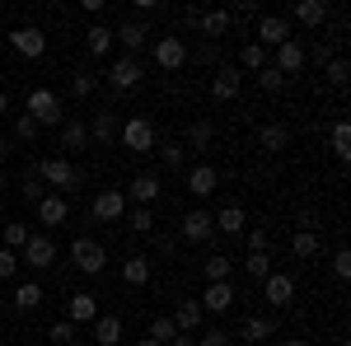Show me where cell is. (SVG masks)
I'll return each mask as SVG.
<instances>
[{"instance_id": "obj_13", "label": "cell", "mask_w": 351, "mask_h": 346, "mask_svg": "<svg viewBox=\"0 0 351 346\" xmlns=\"http://www.w3.org/2000/svg\"><path fill=\"white\" fill-rule=\"evenodd\" d=\"M160 178H155V173H136L132 178V187H127V192H122V197H127V201H132V206H155V201H160Z\"/></svg>"}, {"instance_id": "obj_36", "label": "cell", "mask_w": 351, "mask_h": 346, "mask_svg": "<svg viewBox=\"0 0 351 346\" xmlns=\"http://www.w3.org/2000/svg\"><path fill=\"white\" fill-rule=\"evenodd\" d=\"M239 66H243V71H253V75H258V71L267 66V52H263L258 42H243V47H239Z\"/></svg>"}, {"instance_id": "obj_46", "label": "cell", "mask_w": 351, "mask_h": 346, "mask_svg": "<svg viewBox=\"0 0 351 346\" xmlns=\"http://www.w3.org/2000/svg\"><path fill=\"white\" fill-rule=\"evenodd\" d=\"M132 225H136V234H150V230H155V215H150V206H132Z\"/></svg>"}, {"instance_id": "obj_56", "label": "cell", "mask_w": 351, "mask_h": 346, "mask_svg": "<svg viewBox=\"0 0 351 346\" xmlns=\"http://www.w3.org/2000/svg\"><path fill=\"white\" fill-rule=\"evenodd\" d=\"M5 155H10V140H5V136H0V164H5Z\"/></svg>"}, {"instance_id": "obj_60", "label": "cell", "mask_w": 351, "mask_h": 346, "mask_svg": "<svg viewBox=\"0 0 351 346\" xmlns=\"http://www.w3.org/2000/svg\"><path fill=\"white\" fill-rule=\"evenodd\" d=\"M136 346H160V342H150V337H141V342H136Z\"/></svg>"}, {"instance_id": "obj_31", "label": "cell", "mask_w": 351, "mask_h": 346, "mask_svg": "<svg viewBox=\"0 0 351 346\" xmlns=\"http://www.w3.org/2000/svg\"><path fill=\"white\" fill-rule=\"evenodd\" d=\"M230 271H234V262H230L225 253H211V258L202 262V276H206V286H211V281H230Z\"/></svg>"}, {"instance_id": "obj_22", "label": "cell", "mask_w": 351, "mask_h": 346, "mask_svg": "<svg viewBox=\"0 0 351 346\" xmlns=\"http://www.w3.org/2000/svg\"><path fill=\"white\" fill-rule=\"evenodd\" d=\"M94 342L99 346H122V319H117V314H99V319H94Z\"/></svg>"}, {"instance_id": "obj_52", "label": "cell", "mask_w": 351, "mask_h": 346, "mask_svg": "<svg viewBox=\"0 0 351 346\" xmlns=\"http://www.w3.org/2000/svg\"><path fill=\"white\" fill-rule=\"evenodd\" d=\"M230 342V332H220V328H211L206 337H197V346H225Z\"/></svg>"}, {"instance_id": "obj_1", "label": "cell", "mask_w": 351, "mask_h": 346, "mask_svg": "<svg viewBox=\"0 0 351 346\" xmlns=\"http://www.w3.org/2000/svg\"><path fill=\"white\" fill-rule=\"evenodd\" d=\"M33 169H38V178H43V183H47V187H56L61 197H66L71 187L80 183V173H75V164H66V160H61V155H47V160H38V164H33Z\"/></svg>"}, {"instance_id": "obj_6", "label": "cell", "mask_w": 351, "mask_h": 346, "mask_svg": "<svg viewBox=\"0 0 351 346\" xmlns=\"http://www.w3.org/2000/svg\"><path fill=\"white\" fill-rule=\"evenodd\" d=\"M253 42H258L263 52H276L281 42H291V24H286L281 14H258V33H253Z\"/></svg>"}, {"instance_id": "obj_47", "label": "cell", "mask_w": 351, "mask_h": 346, "mask_svg": "<svg viewBox=\"0 0 351 346\" xmlns=\"http://www.w3.org/2000/svg\"><path fill=\"white\" fill-rule=\"evenodd\" d=\"M43 197H47V192H43V178H38V169H33V173L24 178V201H33V206H38Z\"/></svg>"}, {"instance_id": "obj_19", "label": "cell", "mask_w": 351, "mask_h": 346, "mask_svg": "<svg viewBox=\"0 0 351 346\" xmlns=\"http://www.w3.org/2000/svg\"><path fill=\"white\" fill-rule=\"evenodd\" d=\"M183 239H188V243H211V239H216L211 211H188V215H183Z\"/></svg>"}, {"instance_id": "obj_32", "label": "cell", "mask_w": 351, "mask_h": 346, "mask_svg": "<svg viewBox=\"0 0 351 346\" xmlns=\"http://www.w3.org/2000/svg\"><path fill=\"white\" fill-rule=\"evenodd\" d=\"M295 19H300V24H309V28H319L328 19V5H324V0H300V5H295Z\"/></svg>"}, {"instance_id": "obj_9", "label": "cell", "mask_w": 351, "mask_h": 346, "mask_svg": "<svg viewBox=\"0 0 351 346\" xmlns=\"http://www.w3.org/2000/svg\"><path fill=\"white\" fill-rule=\"evenodd\" d=\"M155 66H160V71H183V66H188V42L173 38V33L160 38V42H155Z\"/></svg>"}, {"instance_id": "obj_21", "label": "cell", "mask_w": 351, "mask_h": 346, "mask_svg": "<svg viewBox=\"0 0 351 346\" xmlns=\"http://www.w3.org/2000/svg\"><path fill=\"white\" fill-rule=\"evenodd\" d=\"M220 187V173L211 169V164H192V173H188V192L192 197H211Z\"/></svg>"}, {"instance_id": "obj_55", "label": "cell", "mask_w": 351, "mask_h": 346, "mask_svg": "<svg viewBox=\"0 0 351 346\" xmlns=\"http://www.w3.org/2000/svg\"><path fill=\"white\" fill-rule=\"evenodd\" d=\"M169 346H197V342H192L188 332H178V337H173V342H169Z\"/></svg>"}, {"instance_id": "obj_12", "label": "cell", "mask_w": 351, "mask_h": 346, "mask_svg": "<svg viewBox=\"0 0 351 346\" xmlns=\"http://www.w3.org/2000/svg\"><path fill=\"white\" fill-rule=\"evenodd\" d=\"M239 84H243V75L234 66H216V75H211V99H216V103H234V99H239Z\"/></svg>"}, {"instance_id": "obj_54", "label": "cell", "mask_w": 351, "mask_h": 346, "mask_svg": "<svg viewBox=\"0 0 351 346\" xmlns=\"http://www.w3.org/2000/svg\"><path fill=\"white\" fill-rule=\"evenodd\" d=\"M80 10L89 14V19H99V14H104V0H80Z\"/></svg>"}, {"instance_id": "obj_18", "label": "cell", "mask_w": 351, "mask_h": 346, "mask_svg": "<svg viewBox=\"0 0 351 346\" xmlns=\"http://www.w3.org/2000/svg\"><path fill=\"white\" fill-rule=\"evenodd\" d=\"M211 225H216V234H225V239H234V234H243L248 230V215H243V206H220L216 215H211Z\"/></svg>"}, {"instance_id": "obj_41", "label": "cell", "mask_w": 351, "mask_h": 346, "mask_svg": "<svg viewBox=\"0 0 351 346\" xmlns=\"http://www.w3.org/2000/svg\"><path fill=\"white\" fill-rule=\"evenodd\" d=\"M173 337H178V328H173V319H155V323H150V342L169 346Z\"/></svg>"}, {"instance_id": "obj_43", "label": "cell", "mask_w": 351, "mask_h": 346, "mask_svg": "<svg viewBox=\"0 0 351 346\" xmlns=\"http://www.w3.org/2000/svg\"><path fill=\"white\" fill-rule=\"evenodd\" d=\"M14 136H19V140L28 145V140H38V136H43V127H38L28 112H19V122H14Z\"/></svg>"}, {"instance_id": "obj_35", "label": "cell", "mask_w": 351, "mask_h": 346, "mask_svg": "<svg viewBox=\"0 0 351 346\" xmlns=\"http://www.w3.org/2000/svg\"><path fill=\"white\" fill-rule=\"evenodd\" d=\"M267 337H271V319H263V314L243 319V342H267Z\"/></svg>"}, {"instance_id": "obj_5", "label": "cell", "mask_w": 351, "mask_h": 346, "mask_svg": "<svg viewBox=\"0 0 351 346\" xmlns=\"http://www.w3.org/2000/svg\"><path fill=\"white\" fill-rule=\"evenodd\" d=\"M71 262L80 267L84 276H99V271L108 267V248H104L99 239H75L71 243Z\"/></svg>"}, {"instance_id": "obj_4", "label": "cell", "mask_w": 351, "mask_h": 346, "mask_svg": "<svg viewBox=\"0 0 351 346\" xmlns=\"http://www.w3.org/2000/svg\"><path fill=\"white\" fill-rule=\"evenodd\" d=\"M5 38H10V47L24 56V61H38V56L47 52V33H43L38 24H19V28H10Z\"/></svg>"}, {"instance_id": "obj_24", "label": "cell", "mask_w": 351, "mask_h": 346, "mask_svg": "<svg viewBox=\"0 0 351 346\" xmlns=\"http://www.w3.org/2000/svg\"><path fill=\"white\" fill-rule=\"evenodd\" d=\"M84 47H89V56H108L112 52V28L104 19H94L89 33H84Z\"/></svg>"}, {"instance_id": "obj_28", "label": "cell", "mask_w": 351, "mask_h": 346, "mask_svg": "<svg viewBox=\"0 0 351 346\" xmlns=\"http://www.w3.org/2000/svg\"><path fill=\"white\" fill-rule=\"evenodd\" d=\"M202 319H206V314H202V304H197V299H183V304H178V314H173V328H178V332H197Z\"/></svg>"}, {"instance_id": "obj_39", "label": "cell", "mask_w": 351, "mask_h": 346, "mask_svg": "<svg viewBox=\"0 0 351 346\" xmlns=\"http://www.w3.org/2000/svg\"><path fill=\"white\" fill-rule=\"evenodd\" d=\"M243 271H248L253 281H267V276H271V258H267V253H248V262H243Z\"/></svg>"}, {"instance_id": "obj_58", "label": "cell", "mask_w": 351, "mask_h": 346, "mask_svg": "<svg viewBox=\"0 0 351 346\" xmlns=\"http://www.w3.org/2000/svg\"><path fill=\"white\" fill-rule=\"evenodd\" d=\"M5 187H10V178H5V169H0V192H5Z\"/></svg>"}, {"instance_id": "obj_26", "label": "cell", "mask_w": 351, "mask_h": 346, "mask_svg": "<svg viewBox=\"0 0 351 346\" xmlns=\"http://www.w3.org/2000/svg\"><path fill=\"white\" fill-rule=\"evenodd\" d=\"M197 28H202L206 38H225V33H230V10H206V14H197Z\"/></svg>"}, {"instance_id": "obj_53", "label": "cell", "mask_w": 351, "mask_h": 346, "mask_svg": "<svg viewBox=\"0 0 351 346\" xmlns=\"http://www.w3.org/2000/svg\"><path fill=\"white\" fill-rule=\"evenodd\" d=\"M234 14H243V19H248V14H258V0H239V5L230 10V19H234Z\"/></svg>"}, {"instance_id": "obj_37", "label": "cell", "mask_w": 351, "mask_h": 346, "mask_svg": "<svg viewBox=\"0 0 351 346\" xmlns=\"http://www.w3.org/2000/svg\"><path fill=\"white\" fill-rule=\"evenodd\" d=\"M319 248H324V243H319V234H314V230H300L295 239H291V253H295V258H314Z\"/></svg>"}, {"instance_id": "obj_16", "label": "cell", "mask_w": 351, "mask_h": 346, "mask_svg": "<svg viewBox=\"0 0 351 346\" xmlns=\"http://www.w3.org/2000/svg\"><path fill=\"white\" fill-rule=\"evenodd\" d=\"M267 66H271V71H281V75L291 80V75H295L300 66H304V47H300L295 38H291V42H281V47L271 52V61H267Z\"/></svg>"}, {"instance_id": "obj_34", "label": "cell", "mask_w": 351, "mask_h": 346, "mask_svg": "<svg viewBox=\"0 0 351 346\" xmlns=\"http://www.w3.org/2000/svg\"><path fill=\"white\" fill-rule=\"evenodd\" d=\"M89 136H94L99 145H108V140H117V117H112V112H99V117L89 122Z\"/></svg>"}, {"instance_id": "obj_11", "label": "cell", "mask_w": 351, "mask_h": 346, "mask_svg": "<svg viewBox=\"0 0 351 346\" xmlns=\"http://www.w3.org/2000/svg\"><path fill=\"white\" fill-rule=\"evenodd\" d=\"M145 38H150V28L141 24V19H127V24L112 28V42L122 47V56H136L141 47H145Z\"/></svg>"}, {"instance_id": "obj_42", "label": "cell", "mask_w": 351, "mask_h": 346, "mask_svg": "<svg viewBox=\"0 0 351 346\" xmlns=\"http://www.w3.org/2000/svg\"><path fill=\"white\" fill-rule=\"evenodd\" d=\"M258 84H263L267 94H281V89H286V75H281V71H271V66H263V71H258Z\"/></svg>"}, {"instance_id": "obj_29", "label": "cell", "mask_w": 351, "mask_h": 346, "mask_svg": "<svg viewBox=\"0 0 351 346\" xmlns=\"http://www.w3.org/2000/svg\"><path fill=\"white\" fill-rule=\"evenodd\" d=\"M84 140H89V127H84L80 117L61 122V145H66V150H84Z\"/></svg>"}, {"instance_id": "obj_23", "label": "cell", "mask_w": 351, "mask_h": 346, "mask_svg": "<svg viewBox=\"0 0 351 346\" xmlns=\"http://www.w3.org/2000/svg\"><path fill=\"white\" fill-rule=\"evenodd\" d=\"M150 276H155V267H150V258H127V262H122V281H127L132 291H141V286H150Z\"/></svg>"}, {"instance_id": "obj_14", "label": "cell", "mask_w": 351, "mask_h": 346, "mask_svg": "<svg viewBox=\"0 0 351 346\" xmlns=\"http://www.w3.org/2000/svg\"><path fill=\"white\" fill-rule=\"evenodd\" d=\"M66 220H71V201H66L61 192H47V197L38 201V225L56 230V225H66Z\"/></svg>"}, {"instance_id": "obj_50", "label": "cell", "mask_w": 351, "mask_h": 346, "mask_svg": "<svg viewBox=\"0 0 351 346\" xmlns=\"http://www.w3.org/2000/svg\"><path fill=\"white\" fill-rule=\"evenodd\" d=\"M19 271V253H10V248H0V281H10Z\"/></svg>"}, {"instance_id": "obj_2", "label": "cell", "mask_w": 351, "mask_h": 346, "mask_svg": "<svg viewBox=\"0 0 351 346\" xmlns=\"http://www.w3.org/2000/svg\"><path fill=\"white\" fill-rule=\"evenodd\" d=\"M24 112L38 127H61V99H56L52 89H33L24 99Z\"/></svg>"}, {"instance_id": "obj_44", "label": "cell", "mask_w": 351, "mask_h": 346, "mask_svg": "<svg viewBox=\"0 0 351 346\" xmlns=\"http://www.w3.org/2000/svg\"><path fill=\"white\" fill-rule=\"evenodd\" d=\"M94 75H84V71H75V75H71V94H75V99H89V94H94Z\"/></svg>"}, {"instance_id": "obj_27", "label": "cell", "mask_w": 351, "mask_h": 346, "mask_svg": "<svg viewBox=\"0 0 351 346\" xmlns=\"http://www.w3.org/2000/svg\"><path fill=\"white\" fill-rule=\"evenodd\" d=\"M19 314H33L38 304H43V286L38 281H19V291H14V299H10Z\"/></svg>"}, {"instance_id": "obj_51", "label": "cell", "mask_w": 351, "mask_h": 346, "mask_svg": "<svg viewBox=\"0 0 351 346\" xmlns=\"http://www.w3.org/2000/svg\"><path fill=\"white\" fill-rule=\"evenodd\" d=\"M248 234V253H267V230H243Z\"/></svg>"}, {"instance_id": "obj_49", "label": "cell", "mask_w": 351, "mask_h": 346, "mask_svg": "<svg viewBox=\"0 0 351 346\" xmlns=\"http://www.w3.org/2000/svg\"><path fill=\"white\" fill-rule=\"evenodd\" d=\"M332 276H337V281H347V276H351V253H347V248L332 253Z\"/></svg>"}, {"instance_id": "obj_61", "label": "cell", "mask_w": 351, "mask_h": 346, "mask_svg": "<svg viewBox=\"0 0 351 346\" xmlns=\"http://www.w3.org/2000/svg\"><path fill=\"white\" fill-rule=\"evenodd\" d=\"M0 304H5V299H0Z\"/></svg>"}, {"instance_id": "obj_45", "label": "cell", "mask_w": 351, "mask_h": 346, "mask_svg": "<svg viewBox=\"0 0 351 346\" xmlns=\"http://www.w3.org/2000/svg\"><path fill=\"white\" fill-rule=\"evenodd\" d=\"M47 337H52V342H75V323H71V319H56L52 328H47Z\"/></svg>"}, {"instance_id": "obj_57", "label": "cell", "mask_w": 351, "mask_h": 346, "mask_svg": "<svg viewBox=\"0 0 351 346\" xmlns=\"http://www.w3.org/2000/svg\"><path fill=\"white\" fill-rule=\"evenodd\" d=\"M281 346H309V342H300V337H286V342H281Z\"/></svg>"}, {"instance_id": "obj_10", "label": "cell", "mask_w": 351, "mask_h": 346, "mask_svg": "<svg viewBox=\"0 0 351 346\" xmlns=\"http://www.w3.org/2000/svg\"><path fill=\"white\" fill-rule=\"evenodd\" d=\"M263 299H267L271 309H286V304L295 299V276H286V271H271L267 281H263Z\"/></svg>"}, {"instance_id": "obj_3", "label": "cell", "mask_w": 351, "mask_h": 346, "mask_svg": "<svg viewBox=\"0 0 351 346\" xmlns=\"http://www.w3.org/2000/svg\"><path fill=\"white\" fill-rule=\"evenodd\" d=\"M117 140L136 150V155H145V150H155V122L150 117H127L122 127H117Z\"/></svg>"}, {"instance_id": "obj_17", "label": "cell", "mask_w": 351, "mask_h": 346, "mask_svg": "<svg viewBox=\"0 0 351 346\" xmlns=\"http://www.w3.org/2000/svg\"><path fill=\"white\" fill-rule=\"evenodd\" d=\"M89 211H94V220H122V215H127V197H122L117 187H104Z\"/></svg>"}, {"instance_id": "obj_25", "label": "cell", "mask_w": 351, "mask_h": 346, "mask_svg": "<svg viewBox=\"0 0 351 346\" xmlns=\"http://www.w3.org/2000/svg\"><path fill=\"white\" fill-rule=\"evenodd\" d=\"M258 140H263L267 155H281V150L291 145V127H286V122H267V127L258 132Z\"/></svg>"}, {"instance_id": "obj_38", "label": "cell", "mask_w": 351, "mask_h": 346, "mask_svg": "<svg viewBox=\"0 0 351 346\" xmlns=\"http://www.w3.org/2000/svg\"><path fill=\"white\" fill-rule=\"evenodd\" d=\"M211 140H216V127H211V122H192L188 127V145L192 150H206Z\"/></svg>"}, {"instance_id": "obj_8", "label": "cell", "mask_w": 351, "mask_h": 346, "mask_svg": "<svg viewBox=\"0 0 351 346\" xmlns=\"http://www.w3.org/2000/svg\"><path fill=\"white\" fill-rule=\"evenodd\" d=\"M19 262H28V267H52L56 262V239L52 234H28V243H24V253H19Z\"/></svg>"}, {"instance_id": "obj_48", "label": "cell", "mask_w": 351, "mask_h": 346, "mask_svg": "<svg viewBox=\"0 0 351 346\" xmlns=\"http://www.w3.org/2000/svg\"><path fill=\"white\" fill-rule=\"evenodd\" d=\"M160 160L169 164V169H183V160H188V150H183V145H173V140H169V145H164V150H160Z\"/></svg>"}, {"instance_id": "obj_7", "label": "cell", "mask_w": 351, "mask_h": 346, "mask_svg": "<svg viewBox=\"0 0 351 346\" xmlns=\"http://www.w3.org/2000/svg\"><path fill=\"white\" fill-rule=\"evenodd\" d=\"M108 80L117 94H127V89H141V80H145V66H141V56H117L108 71Z\"/></svg>"}, {"instance_id": "obj_59", "label": "cell", "mask_w": 351, "mask_h": 346, "mask_svg": "<svg viewBox=\"0 0 351 346\" xmlns=\"http://www.w3.org/2000/svg\"><path fill=\"white\" fill-rule=\"evenodd\" d=\"M5 108H10V99H5V89H0V112H5Z\"/></svg>"}, {"instance_id": "obj_33", "label": "cell", "mask_w": 351, "mask_h": 346, "mask_svg": "<svg viewBox=\"0 0 351 346\" xmlns=\"http://www.w3.org/2000/svg\"><path fill=\"white\" fill-rule=\"evenodd\" d=\"M24 243H28V225L10 220V225L0 230V248H10V253H24Z\"/></svg>"}, {"instance_id": "obj_20", "label": "cell", "mask_w": 351, "mask_h": 346, "mask_svg": "<svg viewBox=\"0 0 351 346\" xmlns=\"http://www.w3.org/2000/svg\"><path fill=\"white\" fill-rule=\"evenodd\" d=\"M66 319H71V323H94V319H99V295L75 291L71 299H66Z\"/></svg>"}, {"instance_id": "obj_40", "label": "cell", "mask_w": 351, "mask_h": 346, "mask_svg": "<svg viewBox=\"0 0 351 346\" xmlns=\"http://www.w3.org/2000/svg\"><path fill=\"white\" fill-rule=\"evenodd\" d=\"M324 75H328V84H337V89H342L347 75H351V66L342 61V56H332V61H324Z\"/></svg>"}, {"instance_id": "obj_30", "label": "cell", "mask_w": 351, "mask_h": 346, "mask_svg": "<svg viewBox=\"0 0 351 346\" xmlns=\"http://www.w3.org/2000/svg\"><path fill=\"white\" fill-rule=\"evenodd\" d=\"M328 150H332L337 160H351V127H347V122H332V132H328Z\"/></svg>"}, {"instance_id": "obj_15", "label": "cell", "mask_w": 351, "mask_h": 346, "mask_svg": "<svg viewBox=\"0 0 351 346\" xmlns=\"http://www.w3.org/2000/svg\"><path fill=\"white\" fill-rule=\"evenodd\" d=\"M197 304H202V314H225V309H234V286L230 281H211Z\"/></svg>"}]
</instances>
